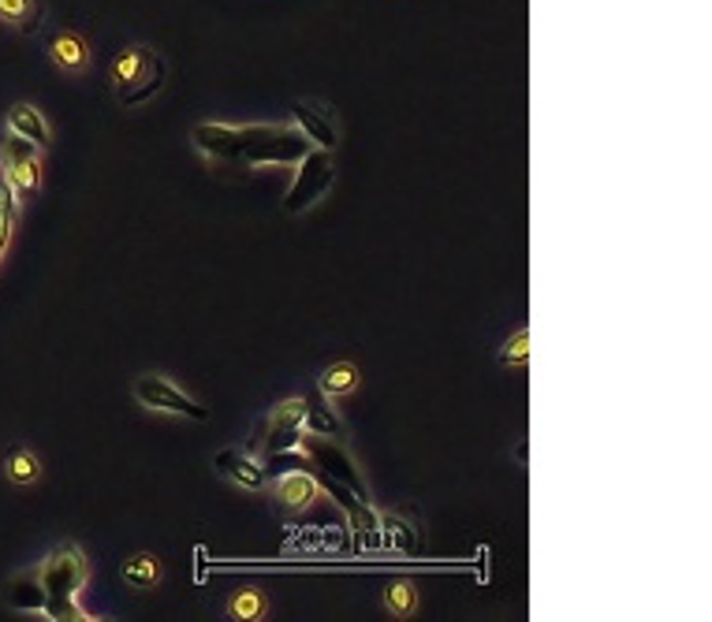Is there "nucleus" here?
<instances>
[{"label":"nucleus","instance_id":"nucleus-20","mask_svg":"<svg viewBox=\"0 0 712 622\" xmlns=\"http://www.w3.org/2000/svg\"><path fill=\"white\" fill-rule=\"evenodd\" d=\"M265 615H269V600L258 589H243V593L228 600V619L235 622H262Z\"/></svg>","mask_w":712,"mask_h":622},{"label":"nucleus","instance_id":"nucleus-15","mask_svg":"<svg viewBox=\"0 0 712 622\" xmlns=\"http://www.w3.org/2000/svg\"><path fill=\"white\" fill-rule=\"evenodd\" d=\"M4 600L12 611H42L45 608V589H42V581H38V570H23L19 578H12Z\"/></svg>","mask_w":712,"mask_h":622},{"label":"nucleus","instance_id":"nucleus-2","mask_svg":"<svg viewBox=\"0 0 712 622\" xmlns=\"http://www.w3.org/2000/svg\"><path fill=\"white\" fill-rule=\"evenodd\" d=\"M34 570L45 589V608H42L45 619H53V622H86L90 619L83 604H78V597H83V589L90 581V563L75 540L56 545Z\"/></svg>","mask_w":712,"mask_h":622},{"label":"nucleus","instance_id":"nucleus-22","mask_svg":"<svg viewBox=\"0 0 712 622\" xmlns=\"http://www.w3.org/2000/svg\"><path fill=\"white\" fill-rule=\"evenodd\" d=\"M504 369H523L530 362V328H515L507 339H504V347H500V358H496Z\"/></svg>","mask_w":712,"mask_h":622},{"label":"nucleus","instance_id":"nucleus-19","mask_svg":"<svg viewBox=\"0 0 712 622\" xmlns=\"http://www.w3.org/2000/svg\"><path fill=\"white\" fill-rule=\"evenodd\" d=\"M4 474H8V481H15V485H34V481L42 477V463H38L34 451L12 447L4 458Z\"/></svg>","mask_w":712,"mask_h":622},{"label":"nucleus","instance_id":"nucleus-11","mask_svg":"<svg viewBox=\"0 0 712 622\" xmlns=\"http://www.w3.org/2000/svg\"><path fill=\"white\" fill-rule=\"evenodd\" d=\"M273 496L284 510H306L321 496V485L314 474H306V470H287V474L276 477Z\"/></svg>","mask_w":712,"mask_h":622},{"label":"nucleus","instance_id":"nucleus-7","mask_svg":"<svg viewBox=\"0 0 712 622\" xmlns=\"http://www.w3.org/2000/svg\"><path fill=\"white\" fill-rule=\"evenodd\" d=\"M303 455H310V463L321 470V477H333V481H339V485H347L355 496L369 499L363 470L355 466V458H350L347 451L336 444V440H328V436H303Z\"/></svg>","mask_w":712,"mask_h":622},{"label":"nucleus","instance_id":"nucleus-18","mask_svg":"<svg viewBox=\"0 0 712 622\" xmlns=\"http://www.w3.org/2000/svg\"><path fill=\"white\" fill-rule=\"evenodd\" d=\"M119 574H124L127 586H135V589H154V586H160V578H165V567H160L157 556H149V551H138V556L124 559Z\"/></svg>","mask_w":712,"mask_h":622},{"label":"nucleus","instance_id":"nucleus-3","mask_svg":"<svg viewBox=\"0 0 712 622\" xmlns=\"http://www.w3.org/2000/svg\"><path fill=\"white\" fill-rule=\"evenodd\" d=\"M108 78H113L116 102L124 108H135V105H146L154 94H160V86L168 78V64L154 49L132 45L108 64Z\"/></svg>","mask_w":712,"mask_h":622},{"label":"nucleus","instance_id":"nucleus-23","mask_svg":"<svg viewBox=\"0 0 712 622\" xmlns=\"http://www.w3.org/2000/svg\"><path fill=\"white\" fill-rule=\"evenodd\" d=\"M380 534L392 548H404V551H415L418 548V529L410 521L396 518V515H380Z\"/></svg>","mask_w":712,"mask_h":622},{"label":"nucleus","instance_id":"nucleus-4","mask_svg":"<svg viewBox=\"0 0 712 622\" xmlns=\"http://www.w3.org/2000/svg\"><path fill=\"white\" fill-rule=\"evenodd\" d=\"M333 183H336L333 154H328V149L310 146V154L295 165V179H291L287 198H284V213L299 217V213H306V209H314L321 198L333 190Z\"/></svg>","mask_w":712,"mask_h":622},{"label":"nucleus","instance_id":"nucleus-17","mask_svg":"<svg viewBox=\"0 0 712 622\" xmlns=\"http://www.w3.org/2000/svg\"><path fill=\"white\" fill-rule=\"evenodd\" d=\"M306 433L310 436H328V440H339L344 436V421H339V414L333 410V399H314L310 403L306 399Z\"/></svg>","mask_w":712,"mask_h":622},{"label":"nucleus","instance_id":"nucleus-12","mask_svg":"<svg viewBox=\"0 0 712 622\" xmlns=\"http://www.w3.org/2000/svg\"><path fill=\"white\" fill-rule=\"evenodd\" d=\"M49 60L67 75H83L90 67V45L83 34L75 30H60V34L49 38Z\"/></svg>","mask_w":712,"mask_h":622},{"label":"nucleus","instance_id":"nucleus-16","mask_svg":"<svg viewBox=\"0 0 712 622\" xmlns=\"http://www.w3.org/2000/svg\"><path fill=\"white\" fill-rule=\"evenodd\" d=\"M42 15H45L42 0H0V19L12 23L19 34H27V38L42 30Z\"/></svg>","mask_w":712,"mask_h":622},{"label":"nucleus","instance_id":"nucleus-9","mask_svg":"<svg viewBox=\"0 0 712 622\" xmlns=\"http://www.w3.org/2000/svg\"><path fill=\"white\" fill-rule=\"evenodd\" d=\"M213 466L224 474L232 485L239 488H247V493H262V488L269 485V474H265V466L258 463L250 451L243 447H220L217 455H213Z\"/></svg>","mask_w":712,"mask_h":622},{"label":"nucleus","instance_id":"nucleus-6","mask_svg":"<svg viewBox=\"0 0 712 622\" xmlns=\"http://www.w3.org/2000/svg\"><path fill=\"white\" fill-rule=\"evenodd\" d=\"M0 168H4L0 176H4L19 194H34V190L42 187V149L34 143H27V138L12 135V130L0 135Z\"/></svg>","mask_w":712,"mask_h":622},{"label":"nucleus","instance_id":"nucleus-24","mask_svg":"<svg viewBox=\"0 0 712 622\" xmlns=\"http://www.w3.org/2000/svg\"><path fill=\"white\" fill-rule=\"evenodd\" d=\"M0 213L19 220V190H15L12 183H8L4 176H0Z\"/></svg>","mask_w":712,"mask_h":622},{"label":"nucleus","instance_id":"nucleus-25","mask_svg":"<svg viewBox=\"0 0 712 622\" xmlns=\"http://www.w3.org/2000/svg\"><path fill=\"white\" fill-rule=\"evenodd\" d=\"M12 232H15V220L0 213V257L8 254V246H12Z\"/></svg>","mask_w":712,"mask_h":622},{"label":"nucleus","instance_id":"nucleus-21","mask_svg":"<svg viewBox=\"0 0 712 622\" xmlns=\"http://www.w3.org/2000/svg\"><path fill=\"white\" fill-rule=\"evenodd\" d=\"M385 608L392 619H410L418 611V589L410 581H392L385 589Z\"/></svg>","mask_w":712,"mask_h":622},{"label":"nucleus","instance_id":"nucleus-1","mask_svg":"<svg viewBox=\"0 0 712 622\" xmlns=\"http://www.w3.org/2000/svg\"><path fill=\"white\" fill-rule=\"evenodd\" d=\"M190 138L202 157L232 168H295L310 154L295 124H198Z\"/></svg>","mask_w":712,"mask_h":622},{"label":"nucleus","instance_id":"nucleus-10","mask_svg":"<svg viewBox=\"0 0 712 622\" xmlns=\"http://www.w3.org/2000/svg\"><path fill=\"white\" fill-rule=\"evenodd\" d=\"M291 116H295V127L303 130L310 146L328 149V154H333V149L339 146V130H336V124H333V116H328L321 105H314V102H295V105H291Z\"/></svg>","mask_w":712,"mask_h":622},{"label":"nucleus","instance_id":"nucleus-14","mask_svg":"<svg viewBox=\"0 0 712 622\" xmlns=\"http://www.w3.org/2000/svg\"><path fill=\"white\" fill-rule=\"evenodd\" d=\"M358 384H363V373H358V366L350 362H333L321 369L317 377V391L325 399H344V396H355Z\"/></svg>","mask_w":712,"mask_h":622},{"label":"nucleus","instance_id":"nucleus-13","mask_svg":"<svg viewBox=\"0 0 712 622\" xmlns=\"http://www.w3.org/2000/svg\"><path fill=\"white\" fill-rule=\"evenodd\" d=\"M8 130L27 138V143H34L38 149H49V143H53V127H49V119L42 116V108H34L27 102L8 108Z\"/></svg>","mask_w":712,"mask_h":622},{"label":"nucleus","instance_id":"nucleus-8","mask_svg":"<svg viewBox=\"0 0 712 622\" xmlns=\"http://www.w3.org/2000/svg\"><path fill=\"white\" fill-rule=\"evenodd\" d=\"M265 451L269 455H295L303 451V436H306V399L291 396L284 403L273 407V414L265 421Z\"/></svg>","mask_w":712,"mask_h":622},{"label":"nucleus","instance_id":"nucleus-5","mask_svg":"<svg viewBox=\"0 0 712 622\" xmlns=\"http://www.w3.org/2000/svg\"><path fill=\"white\" fill-rule=\"evenodd\" d=\"M135 399L143 403L146 410H160V414H179V418H190V421H209V407L195 403L184 388H176L168 377H157V373H146V377H135Z\"/></svg>","mask_w":712,"mask_h":622}]
</instances>
